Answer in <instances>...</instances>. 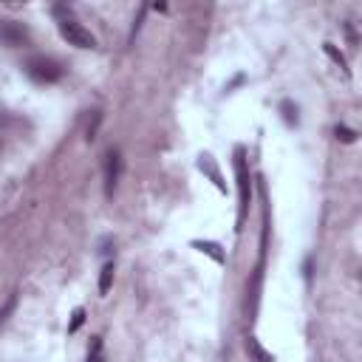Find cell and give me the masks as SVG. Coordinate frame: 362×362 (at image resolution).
<instances>
[{
	"label": "cell",
	"instance_id": "8",
	"mask_svg": "<svg viewBox=\"0 0 362 362\" xmlns=\"http://www.w3.org/2000/svg\"><path fill=\"white\" fill-rule=\"evenodd\" d=\"M198 167L209 173V178L215 181V187H218V189H223V181H221V173H218V167H215V161H212V156H209V153H204V156L198 158Z\"/></svg>",
	"mask_w": 362,
	"mask_h": 362
},
{
	"label": "cell",
	"instance_id": "13",
	"mask_svg": "<svg viewBox=\"0 0 362 362\" xmlns=\"http://www.w3.org/2000/svg\"><path fill=\"white\" fill-rule=\"evenodd\" d=\"M14 308H17V294H8V300H6V305L0 308V325H3V322H6L8 317H11V311H14Z\"/></svg>",
	"mask_w": 362,
	"mask_h": 362
},
{
	"label": "cell",
	"instance_id": "16",
	"mask_svg": "<svg viewBox=\"0 0 362 362\" xmlns=\"http://www.w3.org/2000/svg\"><path fill=\"white\" fill-rule=\"evenodd\" d=\"M99 122H102V113H93V122L88 124V141L96 139V127H99Z\"/></svg>",
	"mask_w": 362,
	"mask_h": 362
},
{
	"label": "cell",
	"instance_id": "4",
	"mask_svg": "<svg viewBox=\"0 0 362 362\" xmlns=\"http://www.w3.org/2000/svg\"><path fill=\"white\" fill-rule=\"evenodd\" d=\"M28 40V28L17 20H0V42L8 48H17Z\"/></svg>",
	"mask_w": 362,
	"mask_h": 362
},
{
	"label": "cell",
	"instance_id": "3",
	"mask_svg": "<svg viewBox=\"0 0 362 362\" xmlns=\"http://www.w3.org/2000/svg\"><path fill=\"white\" fill-rule=\"evenodd\" d=\"M23 68H25L28 79H34V82H40V85H54V82H59L62 74H65V68H62L54 57H45V54L28 57Z\"/></svg>",
	"mask_w": 362,
	"mask_h": 362
},
{
	"label": "cell",
	"instance_id": "10",
	"mask_svg": "<svg viewBox=\"0 0 362 362\" xmlns=\"http://www.w3.org/2000/svg\"><path fill=\"white\" fill-rule=\"evenodd\" d=\"M280 113H283V122H286V124H297V122H300L297 105H294L291 99H283V102H280Z\"/></svg>",
	"mask_w": 362,
	"mask_h": 362
},
{
	"label": "cell",
	"instance_id": "6",
	"mask_svg": "<svg viewBox=\"0 0 362 362\" xmlns=\"http://www.w3.org/2000/svg\"><path fill=\"white\" fill-rule=\"evenodd\" d=\"M246 351H249L252 362H274V356L257 342V337H246Z\"/></svg>",
	"mask_w": 362,
	"mask_h": 362
},
{
	"label": "cell",
	"instance_id": "14",
	"mask_svg": "<svg viewBox=\"0 0 362 362\" xmlns=\"http://www.w3.org/2000/svg\"><path fill=\"white\" fill-rule=\"evenodd\" d=\"M334 133H337V139H342L345 144H351V141H356V133H354L351 127H345V124H337V130H334Z\"/></svg>",
	"mask_w": 362,
	"mask_h": 362
},
{
	"label": "cell",
	"instance_id": "15",
	"mask_svg": "<svg viewBox=\"0 0 362 362\" xmlns=\"http://www.w3.org/2000/svg\"><path fill=\"white\" fill-rule=\"evenodd\" d=\"M82 322H85V308H76V311H74V317H71V325H68V334H74V331H76V328H79Z\"/></svg>",
	"mask_w": 362,
	"mask_h": 362
},
{
	"label": "cell",
	"instance_id": "9",
	"mask_svg": "<svg viewBox=\"0 0 362 362\" xmlns=\"http://www.w3.org/2000/svg\"><path fill=\"white\" fill-rule=\"evenodd\" d=\"M322 51H325V54H328V57L342 68V74H345V76L351 74V71H348V59L342 57V51H337V45H334V42H325V45H322Z\"/></svg>",
	"mask_w": 362,
	"mask_h": 362
},
{
	"label": "cell",
	"instance_id": "11",
	"mask_svg": "<svg viewBox=\"0 0 362 362\" xmlns=\"http://www.w3.org/2000/svg\"><path fill=\"white\" fill-rule=\"evenodd\" d=\"M110 283H113V263H105V266H102V274H99V294H102V297L107 294Z\"/></svg>",
	"mask_w": 362,
	"mask_h": 362
},
{
	"label": "cell",
	"instance_id": "2",
	"mask_svg": "<svg viewBox=\"0 0 362 362\" xmlns=\"http://www.w3.org/2000/svg\"><path fill=\"white\" fill-rule=\"evenodd\" d=\"M235 175H238V221H235V232L243 229V221H246V209H249V201H252V175H249V164H246V150L243 147H235Z\"/></svg>",
	"mask_w": 362,
	"mask_h": 362
},
{
	"label": "cell",
	"instance_id": "5",
	"mask_svg": "<svg viewBox=\"0 0 362 362\" xmlns=\"http://www.w3.org/2000/svg\"><path fill=\"white\" fill-rule=\"evenodd\" d=\"M119 175H122V153L119 150H107L105 156V195L110 198L116 184H119Z\"/></svg>",
	"mask_w": 362,
	"mask_h": 362
},
{
	"label": "cell",
	"instance_id": "1",
	"mask_svg": "<svg viewBox=\"0 0 362 362\" xmlns=\"http://www.w3.org/2000/svg\"><path fill=\"white\" fill-rule=\"evenodd\" d=\"M51 14H54L57 28H59V34H62V40L68 45H74V48H93L96 45V37L74 17V11L68 6H54Z\"/></svg>",
	"mask_w": 362,
	"mask_h": 362
},
{
	"label": "cell",
	"instance_id": "7",
	"mask_svg": "<svg viewBox=\"0 0 362 362\" xmlns=\"http://www.w3.org/2000/svg\"><path fill=\"white\" fill-rule=\"evenodd\" d=\"M192 246H195L198 252H206L215 263H226V255L221 252V246H218V243H212V240H192Z\"/></svg>",
	"mask_w": 362,
	"mask_h": 362
},
{
	"label": "cell",
	"instance_id": "12",
	"mask_svg": "<svg viewBox=\"0 0 362 362\" xmlns=\"http://www.w3.org/2000/svg\"><path fill=\"white\" fill-rule=\"evenodd\" d=\"M102 337H93L90 348H88V362H102Z\"/></svg>",
	"mask_w": 362,
	"mask_h": 362
},
{
	"label": "cell",
	"instance_id": "17",
	"mask_svg": "<svg viewBox=\"0 0 362 362\" xmlns=\"http://www.w3.org/2000/svg\"><path fill=\"white\" fill-rule=\"evenodd\" d=\"M0 150H3V139H0Z\"/></svg>",
	"mask_w": 362,
	"mask_h": 362
}]
</instances>
